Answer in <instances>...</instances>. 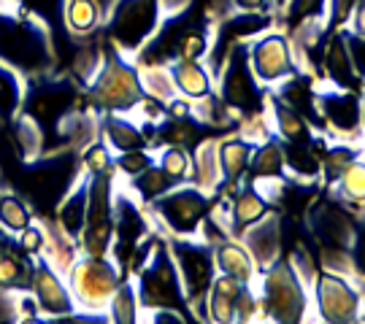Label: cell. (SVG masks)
Returning <instances> with one entry per match:
<instances>
[{"mask_svg": "<svg viewBox=\"0 0 365 324\" xmlns=\"http://www.w3.org/2000/svg\"><path fill=\"white\" fill-rule=\"evenodd\" d=\"M319 84L333 87V90H363V73L357 70L352 60L349 43H346V27L330 30L322 43L319 54Z\"/></svg>", "mask_w": 365, "mask_h": 324, "instance_id": "obj_14", "label": "cell"}, {"mask_svg": "<svg viewBox=\"0 0 365 324\" xmlns=\"http://www.w3.org/2000/svg\"><path fill=\"white\" fill-rule=\"evenodd\" d=\"M103 52H106V43H78L76 52H73V60H71V68L68 73L73 81H78L81 87H87L92 81V76L98 73V68L103 65Z\"/></svg>", "mask_w": 365, "mask_h": 324, "instance_id": "obj_32", "label": "cell"}, {"mask_svg": "<svg viewBox=\"0 0 365 324\" xmlns=\"http://www.w3.org/2000/svg\"><path fill=\"white\" fill-rule=\"evenodd\" d=\"M155 227L165 235H197L200 224L211 208V194L195 184H176L165 194L146 203Z\"/></svg>", "mask_w": 365, "mask_h": 324, "instance_id": "obj_6", "label": "cell"}, {"mask_svg": "<svg viewBox=\"0 0 365 324\" xmlns=\"http://www.w3.org/2000/svg\"><path fill=\"white\" fill-rule=\"evenodd\" d=\"M327 194L336 197L339 203H344L346 208H363V197H365V168L363 160L352 162L349 168L341 173L333 184H327Z\"/></svg>", "mask_w": 365, "mask_h": 324, "instance_id": "obj_28", "label": "cell"}, {"mask_svg": "<svg viewBox=\"0 0 365 324\" xmlns=\"http://www.w3.org/2000/svg\"><path fill=\"white\" fill-rule=\"evenodd\" d=\"M317 103L322 114V132L330 141H360L363 138V92L333 90L319 84Z\"/></svg>", "mask_w": 365, "mask_h": 324, "instance_id": "obj_12", "label": "cell"}, {"mask_svg": "<svg viewBox=\"0 0 365 324\" xmlns=\"http://www.w3.org/2000/svg\"><path fill=\"white\" fill-rule=\"evenodd\" d=\"M108 313V322L117 324H133L138 322L141 316V305H138V295H135V284H133V276H125L119 286L114 289V295L106 305Z\"/></svg>", "mask_w": 365, "mask_h": 324, "instance_id": "obj_29", "label": "cell"}, {"mask_svg": "<svg viewBox=\"0 0 365 324\" xmlns=\"http://www.w3.org/2000/svg\"><path fill=\"white\" fill-rule=\"evenodd\" d=\"M170 187H176V184L170 182L168 176L160 170L157 162H152L149 168H144L138 176L128 179V189H130V192L135 194V200H138V203H144V206L146 203H152V200L160 197V194H165Z\"/></svg>", "mask_w": 365, "mask_h": 324, "instance_id": "obj_31", "label": "cell"}, {"mask_svg": "<svg viewBox=\"0 0 365 324\" xmlns=\"http://www.w3.org/2000/svg\"><path fill=\"white\" fill-rule=\"evenodd\" d=\"M312 305L317 308V319L322 322H363V286L349 276L322 268L312 278Z\"/></svg>", "mask_w": 365, "mask_h": 324, "instance_id": "obj_9", "label": "cell"}, {"mask_svg": "<svg viewBox=\"0 0 365 324\" xmlns=\"http://www.w3.org/2000/svg\"><path fill=\"white\" fill-rule=\"evenodd\" d=\"M133 284H135L141 311H155V308H179L182 311V308H187L179 271L173 265L165 235L157 227L152 246L146 251V259L141 262V268L133 273Z\"/></svg>", "mask_w": 365, "mask_h": 324, "instance_id": "obj_4", "label": "cell"}, {"mask_svg": "<svg viewBox=\"0 0 365 324\" xmlns=\"http://www.w3.org/2000/svg\"><path fill=\"white\" fill-rule=\"evenodd\" d=\"M284 176H287L284 173V141L276 132H268L252 149L247 179L260 184V182H274V179H284Z\"/></svg>", "mask_w": 365, "mask_h": 324, "instance_id": "obj_18", "label": "cell"}, {"mask_svg": "<svg viewBox=\"0 0 365 324\" xmlns=\"http://www.w3.org/2000/svg\"><path fill=\"white\" fill-rule=\"evenodd\" d=\"M9 135H11L14 152L19 155L22 162H33V160H38L41 155H46L43 132H41L38 125L27 117V114H22V111L9 122Z\"/></svg>", "mask_w": 365, "mask_h": 324, "instance_id": "obj_26", "label": "cell"}, {"mask_svg": "<svg viewBox=\"0 0 365 324\" xmlns=\"http://www.w3.org/2000/svg\"><path fill=\"white\" fill-rule=\"evenodd\" d=\"M152 162H155V155H149V149L119 152V155H114V173H122L125 179H133L144 168H149Z\"/></svg>", "mask_w": 365, "mask_h": 324, "instance_id": "obj_36", "label": "cell"}, {"mask_svg": "<svg viewBox=\"0 0 365 324\" xmlns=\"http://www.w3.org/2000/svg\"><path fill=\"white\" fill-rule=\"evenodd\" d=\"M233 11H244V14H257V11H271V0H230Z\"/></svg>", "mask_w": 365, "mask_h": 324, "instance_id": "obj_41", "label": "cell"}, {"mask_svg": "<svg viewBox=\"0 0 365 324\" xmlns=\"http://www.w3.org/2000/svg\"><path fill=\"white\" fill-rule=\"evenodd\" d=\"M155 162L173 184H187L192 176V155L184 146H173V143L157 146Z\"/></svg>", "mask_w": 365, "mask_h": 324, "instance_id": "obj_30", "label": "cell"}, {"mask_svg": "<svg viewBox=\"0 0 365 324\" xmlns=\"http://www.w3.org/2000/svg\"><path fill=\"white\" fill-rule=\"evenodd\" d=\"M257 289L265 322H306L312 308V284L303 278V273L295 268L289 257L274 259L257 271V278L252 281Z\"/></svg>", "mask_w": 365, "mask_h": 324, "instance_id": "obj_2", "label": "cell"}, {"mask_svg": "<svg viewBox=\"0 0 365 324\" xmlns=\"http://www.w3.org/2000/svg\"><path fill=\"white\" fill-rule=\"evenodd\" d=\"M217 143H220L217 135H206V138H200L195 149L190 152V155H192V176H190V184H195V187H200L203 192H209V194L217 192L222 184Z\"/></svg>", "mask_w": 365, "mask_h": 324, "instance_id": "obj_25", "label": "cell"}, {"mask_svg": "<svg viewBox=\"0 0 365 324\" xmlns=\"http://www.w3.org/2000/svg\"><path fill=\"white\" fill-rule=\"evenodd\" d=\"M238 241L247 246V251L252 254L257 271L271 265L274 259H279L284 254V235H282V216L276 214L274 208L257 219L255 224H249L244 233L238 235Z\"/></svg>", "mask_w": 365, "mask_h": 324, "instance_id": "obj_15", "label": "cell"}, {"mask_svg": "<svg viewBox=\"0 0 365 324\" xmlns=\"http://www.w3.org/2000/svg\"><path fill=\"white\" fill-rule=\"evenodd\" d=\"M165 244H168L173 265L179 271V281H182L187 308L195 311L197 305H203V298L209 292L211 278L217 276L214 246H211L209 241H203L200 235H165Z\"/></svg>", "mask_w": 365, "mask_h": 324, "instance_id": "obj_7", "label": "cell"}, {"mask_svg": "<svg viewBox=\"0 0 365 324\" xmlns=\"http://www.w3.org/2000/svg\"><path fill=\"white\" fill-rule=\"evenodd\" d=\"M0 60L25 78L52 73L57 63L49 25L14 0H0Z\"/></svg>", "mask_w": 365, "mask_h": 324, "instance_id": "obj_1", "label": "cell"}, {"mask_svg": "<svg viewBox=\"0 0 365 324\" xmlns=\"http://www.w3.org/2000/svg\"><path fill=\"white\" fill-rule=\"evenodd\" d=\"M87 197H90V176L78 173L73 187L54 206V221L60 224L63 233H68L76 241L81 235V227H84V216H87Z\"/></svg>", "mask_w": 365, "mask_h": 324, "instance_id": "obj_19", "label": "cell"}, {"mask_svg": "<svg viewBox=\"0 0 365 324\" xmlns=\"http://www.w3.org/2000/svg\"><path fill=\"white\" fill-rule=\"evenodd\" d=\"M36 219L33 208L27 206L19 194L14 192H0V227L9 235H16L25 230L30 221Z\"/></svg>", "mask_w": 365, "mask_h": 324, "instance_id": "obj_34", "label": "cell"}, {"mask_svg": "<svg viewBox=\"0 0 365 324\" xmlns=\"http://www.w3.org/2000/svg\"><path fill=\"white\" fill-rule=\"evenodd\" d=\"M257 319H262L260 298H257L255 284H247L235 298V322H257Z\"/></svg>", "mask_w": 365, "mask_h": 324, "instance_id": "obj_39", "label": "cell"}, {"mask_svg": "<svg viewBox=\"0 0 365 324\" xmlns=\"http://www.w3.org/2000/svg\"><path fill=\"white\" fill-rule=\"evenodd\" d=\"M98 135L108 143L114 155L130 152V149H149L144 127L130 119V114H114V111L98 114Z\"/></svg>", "mask_w": 365, "mask_h": 324, "instance_id": "obj_17", "label": "cell"}, {"mask_svg": "<svg viewBox=\"0 0 365 324\" xmlns=\"http://www.w3.org/2000/svg\"><path fill=\"white\" fill-rule=\"evenodd\" d=\"M33 265L36 257L25 254L16 246V241L0 244V292H27L33 278Z\"/></svg>", "mask_w": 365, "mask_h": 324, "instance_id": "obj_22", "label": "cell"}, {"mask_svg": "<svg viewBox=\"0 0 365 324\" xmlns=\"http://www.w3.org/2000/svg\"><path fill=\"white\" fill-rule=\"evenodd\" d=\"M163 16V0H111L101 30L111 46L135 57L157 33Z\"/></svg>", "mask_w": 365, "mask_h": 324, "instance_id": "obj_5", "label": "cell"}, {"mask_svg": "<svg viewBox=\"0 0 365 324\" xmlns=\"http://www.w3.org/2000/svg\"><path fill=\"white\" fill-rule=\"evenodd\" d=\"M76 155H78V168H81V173H87V176L114 173V152L108 149V143L101 135H95L92 141L84 143Z\"/></svg>", "mask_w": 365, "mask_h": 324, "instance_id": "obj_33", "label": "cell"}, {"mask_svg": "<svg viewBox=\"0 0 365 324\" xmlns=\"http://www.w3.org/2000/svg\"><path fill=\"white\" fill-rule=\"evenodd\" d=\"M90 98L92 108L98 114L114 111V114H133L138 103L144 100V87L138 78V65L130 54L119 52L117 46H111L106 41L103 65L98 68V73L84 87Z\"/></svg>", "mask_w": 365, "mask_h": 324, "instance_id": "obj_3", "label": "cell"}, {"mask_svg": "<svg viewBox=\"0 0 365 324\" xmlns=\"http://www.w3.org/2000/svg\"><path fill=\"white\" fill-rule=\"evenodd\" d=\"M168 70L176 92L187 100H200L214 92V78L203 60H170Z\"/></svg>", "mask_w": 365, "mask_h": 324, "instance_id": "obj_20", "label": "cell"}, {"mask_svg": "<svg viewBox=\"0 0 365 324\" xmlns=\"http://www.w3.org/2000/svg\"><path fill=\"white\" fill-rule=\"evenodd\" d=\"M114 173L90 176V197H87V216L78 235V249L84 254H111L114 241Z\"/></svg>", "mask_w": 365, "mask_h": 324, "instance_id": "obj_10", "label": "cell"}, {"mask_svg": "<svg viewBox=\"0 0 365 324\" xmlns=\"http://www.w3.org/2000/svg\"><path fill=\"white\" fill-rule=\"evenodd\" d=\"M14 241H16V246L22 249L25 254H30V257H41V251H43V241H46V235H43V224L33 219L25 230H19V233L14 235Z\"/></svg>", "mask_w": 365, "mask_h": 324, "instance_id": "obj_40", "label": "cell"}, {"mask_svg": "<svg viewBox=\"0 0 365 324\" xmlns=\"http://www.w3.org/2000/svg\"><path fill=\"white\" fill-rule=\"evenodd\" d=\"M247 57L252 73L265 90H271L279 81L298 73V63H295L287 33L274 30V27H268L247 41Z\"/></svg>", "mask_w": 365, "mask_h": 324, "instance_id": "obj_11", "label": "cell"}, {"mask_svg": "<svg viewBox=\"0 0 365 324\" xmlns=\"http://www.w3.org/2000/svg\"><path fill=\"white\" fill-rule=\"evenodd\" d=\"M103 25L101 0H63V27L68 38H90Z\"/></svg>", "mask_w": 365, "mask_h": 324, "instance_id": "obj_24", "label": "cell"}, {"mask_svg": "<svg viewBox=\"0 0 365 324\" xmlns=\"http://www.w3.org/2000/svg\"><path fill=\"white\" fill-rule=\"evenodd\" d=\"M265 114H268L271 130H274L284 143H309L319 135V132H314L312 125L300 117L292 105L284 103L274 90L265 92Z\"/></svg>", "mask_w": 365, "mask_h": 324, "instance_id": "obj_16", "label": "cell"}, {"mask_svg": "<svg viewBox=\"0 0 365 324\" xmlns=\"http://www.w3.org/2000/svg\"><path fill=\"white\" fill-rule=\"evenodd\" d=\"M27 292L33 295L41 316H46V319H68L76 311V300L71 295L66 276H60L43 257H36Z\"/></svg>", "mask_w": 365, "mask_h": 324, "instance_id": "obj_13", "label": "cell"}, {"mask_svg": "<svg viewBox=\"0 0 365 324\" xmlns=\"http://www.w3.org/2000/svg\"><path fill=\"white\" fill-rule=\"evenodd\" d=\"M27 78L0 60V122H11L25 103Z\"/></svg>", "mask_w": 365, "mask_h": 324, "instance_id": "obj_27", "label": "cell"}, {"mask_svg": "<svg viewBox=\"0 0 365 324\" xmlns=\"http://www.w3.org/2000/svg\"><path fill=\"white\" fill-rule=\"evenodd\" d=\"M125 276L119 271L111 254H78L76 262L66 273V281L71 286V295L76 300V308L84 311H106L108 300L114 295Z\"/></svg>", "mask_w": 365, "mask_h": 324, "instance_id": "obj_8", "label": "cell"}, {"mask_svg": "<svg viewBox=\"0 0 365 324\" xmlns=\"http://www.w3.org/2000/svg\"><path fill=\"white\" fill-rule=\"evenodd\" d=\"M0 182H3V168H0Z\"/></svg>", "mask_w": 365, "mask_h": 324, "instance_id": "obj_42", "label": "cell"}, {"mask_svg": "<svg viewBox=\"0 0 365 324\" xmlns=\"http://www.w3.org/2000/svg\"><path fill=\"white\" fill-rule=\"evenodd\" d=\"M14 3L38 16L43 25H49V30L54 25H63V0H14Z\"/></svg>", "mask_w": 365, "mask_h": 324, "instance_id": "obj_37", "label": "cell"}, {"mask_svg": "<svg viewBox=\"0 0 365 324\" xmlns=\"http://www.w3.org/2000/svg\"><path fill=\"white\" fill-rule=\"evenodd\" d=\"M279 6H282V14L289 25H295L300 19H322L325 22L327 0H284Z\"/></svg>", "mask_w": 365, "mask_h": 324, "instance_id": "obj_35", "label": "cell"}, {"mask_svg": "<svg viewBox=\"0 0 365 324\" xmlns=\"http://www.w3.org/2000/svg\"><path fill=\"white\" fill-rule=\"evenodd\" d=\"M363 6V0H327L325 6V27L330 30H339L352 22L354 11Z\"/></svg>", "mask_w": 365, "mask_h": 324, "instance_id": "obj_38", "label": "cell"}, {"mask_svg": "<svg viewBox=\"0 0 365 324\" xmlns=\"http://www.w3.org/2000/svg\"><path fill=\"white\" fill-rule=\"evenodd\" d=\"M252 138L241 135V132H227L220 143H217V155H220V170H222V184H238L247 176L249 157L255 149Z\"/></svg>", "mask_w": 365, "mask_h": 324, "instance_id": "obj_23", "label": "cell"}, {"mask_svg": "<svg viewBox=\"0 0 365 324\" xmlns=\"http://www.w3.org/2000/svg\"><path fill=\"white\" fill-rule=\"evenodd\" d=\"M214 268L217 273L238 278L241 284H252L257 278V265L238 238H222L214 244Z\"/></svg>", "mask_w": 365, "mask_h": 324, "instance_id": "obj_21", "label": "cell"}]
</instances>
